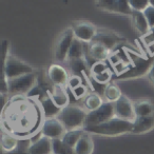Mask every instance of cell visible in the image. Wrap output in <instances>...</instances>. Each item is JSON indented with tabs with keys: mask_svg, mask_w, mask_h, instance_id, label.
Instances as JSON below:
<instances>
[{
	"mask_svg": "<svg viewBox=\"0 0 154 154\" xmlns=\"http://www.w3.org/2000/svg\"><path fill=\"white\" fill-rule=\"evenodd\" d=\"M132 126V122L114 117L113 119L97 125V126L84 127V130L85 132L90 133V134L103 135V136H118V135L126 134V133H131Z\"/></svg>",
	"mask_w": 154,
	"mask_h": 154,
	"instance_id": "cell-1",
	"label": "cell"
},
{
	"mask_svg": "<svg viewBox=\"0 0 154 154\" xmlns=\"http://www.w3.org/2000/svg\"><path fill=\"white\" fill-rule=\"evenodd\" d=\"M86 117L87 113L82 108L78 106H66L61 109L56 118L63 125L66 131H72L84 128Z\"/></svg>",
	"mask_w": 154,
	"mask_h": 154,
	"instance_id": "cell-2",
	"label": "cell"
},
{
	"mask_svg": "<svg viewBox=\"0 0 154 154\" xmlns=\"http://www.w3.org/2000/svg\"><path fill=\"white\" fill-rule=\"evenodd\" d=\"M129 57L130 60L133 62V66L130 69L126 70L122 74H118L115 76V79H130V78H138V77L145 76L149 74L152 66L154 63V56L152 58H145L139 57L138 55L129 52Z\"/></svg>",
	"mask_w": 154,
	"mask_h": 154,
	"instance_id": "cell-3",
	"label": "cell"
},
{
	"mask_svg": "<svg viewBox=\"0 0 154 154\" xmlns=\"http://www.w3.org/2000/svg\"><path fill=\"white\" fill-rule=\"evenodd\" d=\"M34 73V69L28 63L17 59L14 56H9L8 59L3 62L2 66V77H5L8 80L15 79L17 77Z\"/></svg>",
	"mask_w": 154,
	"mask_h": 154,
	"instance_id": "cell-4",
	"label": "cell"
},
{
	"mask_svg": "<svg viewBox=\"0 0 154 154\" xmlns=\"http://www.w3.org/2000/svg\"><path fill=\"white\" fill-rule=\"evenodd\" d=\"M114 117H116L114 103L107 101V103H103V106L97 110L87 113L85 127L97 126V125L109 122V120L113 119Z\"/></svg>",
	"mask_w": 154,
	"mask_h": 154,
	"instance_id": "cell-5",
	"label": "cell"
},
{
	"mask_svg": "<svg viewBox=\"0 0 154 154\" xmlns=\"http://www.w3.org/2000/svg\"><path fill=\"white\" fill-rule=\"evenodd\" d=\"M35 80H36L35 73L17 77L15 79L8 80V84H9V93L10 94H23V93H29L34 88Z\"/></svg>",
	"mask_w": 154,
	"mask_h": 154,
	"instance_id": "cell-6",
	"label": "cell"
},
{
	"mask_svg": "<svg viewBox=\"0 0 154 154\" xmlns=\"http://www.w3.org/2000/svg\"><path fill=\"white\" fill-rule=\"evenodd\" d=\"M75 39V35L72 29L66 30L58 39L55 47V59L57 61H64L68 58L72 43Z\"/></svg>",
	"mask_w": 154,
	"mask_h": 154,
	"instance_id": "cell-7",
	"label": "cell"
},
{
	"mask_svg": "<svg viewBox=\"0 0 154 154\" xmlns=\"http://www.w3.org/2000/svg\"><path fill=\"white\" fill-rule=\"evenodd\" d=\"M114 108H115V116L120 119L133 122L136 118L134 105L124 95L114 103Z\"/></svg>",
	"mask_w": 154,
	"mask_h": 154,
	"instance_id": "cell-8",
	"label": "cell"
},
{
	"mask_svg": "<svg viewBox=\"0 0 154 154\" xmlns=\"http://www.w3.org/2000/svg\"><path fill=\"white\" fill-rule=\"evenodd\" d=\"M96 3L97 7L103 11L116 14H124V15H132L133 13L130 3L127 0H100V1H97Z\"/></svg>",
	"mask_w": 154,
	"mask_h": 154,
	"instance_id": "cell-9",
	"label": "cell"
},
{
	"mask_svg": "<svg viewBox=\"0 0 154 154\" xmlns=\"http://www.w3.org/2000/svg\"><path fill=\"white\" fill-rule=\"evenodd\" d=\"M66 130L64 129L63 125L57 119V118H48L42 126V133L43 136L48 137L50 139H60L64 135Z\"/></svg>",
	"mask_w": 154,
	"mask_h": 154,
	"instance_id": "cell-10",
	"label": "cell"
},
{
	"mask_svg": "<svg viewBox=\"0 0 154 154\" xmlns=\"http://www.w3.org/2000/svg\"><path fill=\"white\" fill-rule=\"evenodd\" d=\"M75 38L85 43H90L97 35L96 28L89 22H77L72 28Z\"/></svg>",
	"mask_w": 154,
	"mask_h": 154,
	"instance_id": "cell-11",
	"label": "cell"
},
{
	"mask_svg": "<svg viewBox=\"0 0 154 154\" xmlns=\"http://www.w3.org/2000/svg\"><path fill=\"white\" fill-rule=\"evenodd\" d=\"M109 52L110 50L107 49L101 43L95 42V41L87 43L86 56L87 58H90L91 60H93L94 63L98 61H103L108 57V55H109Z\"/></svg>",
	"mask_w": 154,
	"mask_h": 154,
	"instance_id": "cell-12",
	"label": "cell"
},
{
	"mask_svg": "<svg viewBox=\"0 0 154 154\" xmlns=\"http://www.w3.org/2000/svg\"><path fill=\"white\" fill-rule=\"evenodd\" d=\"M48 76L52 84L57 87L64 86L69 82L66 69H63L59 64H52L48 70Z\"/></svg>",
	"mask_w": 154,
	"mask_h": 154,
	"instance_id": "cell-13",
	"label": "cell"
},
{
	"mask_svg": "<svg viewBox=\"0 0 154 154\" xmlns=\"http://www.w3.org/2000/svg\"><path fill=\"white\" fill-rule=\"evenodd\" d=\"M154 128V115L150 116H140L136 117L133 122L132 131L131 133L134 134H143L151 131Z\"/></svg>",
	"mask_w": 154,
	"mask_h": 154,
	"instance_id": "cell-14",
	"label": "cell"
},
{
	"mask_svg": "<svg viewBox=\"0 0 154 154\" xmlns=\"http://www.w3.org/2000/svg\"><path fill=\"white\" fill-rule=\"evenodd\" d=\"M30 154H53L52 139L42 136L35 143H31L29 148Z\"/></svg>",
	"mask_w": 154,
	"mask_h": 154,
	"instance_id": "cell-15",
	"label": "cell"
},
{
	"mask_svg": "<svg viewBox=\"0 0 154 154\" xmlns=\"http://www.w3.org/2000/svg\"><path fill=\"white\" fill-rule=\"evenodd\" d=\"M94 150V143L90 133L85 132L75 147L76 154H92Z\"/></svg>",
	"mask_w": 154,
	"mask_h": 154,
	"instance_id": "cell-16",
	"label": "cell"
},
{
	"mask_svg": "<svg viewBox=\"0 0 154 154\" xmlns=\"http://www.w3.org/2000/svg\"><path fill=\"white\" fill-rule=\"evenodd\" d=\"M51 99L60 109L66 108L69 103V100H70L68 93L61 87H57V86H55L54 89L51 90Z\"/></svg>",
	"mask_w": 154,
	"mask_h": 154,
	"instance_id": "cell-17",
	"label": "cell"
},
{
	"mask_svg": "<svg viewBox=\"0 0 154 154\" xmlns=\"http://www.w3.org/2000/svg\"><path fill=\"white\" fill-rule=\"evenodd\" d=\"M86 47L87 43L75 38L72 43V47H71L70 51H69L68 58L70 59V61L77 59H84L85 56H86Z\"/></svg>",
	"mask_w": 154,
	"mask_h": 154,
	"instance_id": "cell-18",
	"label": "cell"
},
{
	"mask_svg": "<svg viewBox=\"0 0 154 154\" xmlns=\"http://www.w3.org/2000/svg\"><path fill=\"white\" fill-rule=\"evenodd\" d=\"M131 17H132V21H133V24H134L135 29H136L139 33L147 35L148 33L150 32V30H151V29H150L149 23H148L147 18H146L143 12H135V11H133Z\"/></svg>",
	"mask_w": 154,
	"mask_h": 154,
	"instance_id": "cell-19",
	"label": "cell"
},
{
	"mask_svg": "<svg viewBox=\"0 0 154 154\" xmlns=\"http://www.w3.org/2000/svg\"><path fill=\"white\" fill-rule=\"evenodd\" d=\"M136 117L154 115V105L149 100H140L134 103Z\"/></svg>",
	"mask_w": 154,
	"mask_h": 154,
	"instance_id": "cell-20",
	"label": "cell"
},
{
	"mask_svg": "<svg viewBox=\"0 0 154 154\" xmlns=\"http://www.w3.org/2000/svg\"><path fill=\"white\" fill-rule=\"evenodd\" d=\"M85 130L82 129H77V130H72V131H66L64 133V135L62 136V140L64 143H66L68 146L72 148H75L77 145V143L79 141V139L82 138V136L84 135Z\"/></svg>",
	"mask_w": 154,
	"mask_h": 154,
	"instance_id": "cell-21",
	"label": "cell"
},
{
	"mask_svg": "<svg viewBox=\"0 0 154 154\" xmlns=\"http://www.w3.org/2000/svg\"><path fill=\"white\" fill-rule=\"evenodd\" d=\"M92 41L101 43V45H105L107 49L111 50L112 48H114L117 45V42L119 41V38L114 36V35H110V34H97Z\"/></svg>",
	"mask_w": 154,
	"mask_h": 154,
	"instance_id": "cell-22",
	"label": "cell"
},
{
	"mask_svg": "<svg viewBox=\"0 0 154 154\" xmlns=\"http://www.w3.org/2000/svg\"><path fill=\"white\" fill-rule=\"evenodd\" d=\"M52 147H53V154H76L75 148H72L64 143L61 138L53 139Z\"/></svg>",
	"mask_w": 154,
	"mask_h": 154,
	"instance_id": "cell-23",
	"label": "cell"
},
{
	"mask_svg": "<svg viewBox=\"0 0 154 154\" xmlns=\"http://www.w3.org/2000/svg\"><path fill=\"white\" fill-rule=\"evenodd\" d=\"M103 100H101L100 96L98 94H95V93H92V94H89L86 96L84 101L85 108L87 110H89V112H92L97 110L98 108H100L103 106Z\"/></svg>",
	"mask_w": 154,
	"mask_h": 154,
	"instance_id": "cell-24",
	"label": "cell"
},
{
	"mask_svg": "<svg viewBox=\"0 0 154 154\" xmlns=\"http://www.w3.org/2000/svg\"><path fill=\"white\" fill-rule=\"evenodd\" d=\"M42 109H43V112H45V116L50 118H54V116H58V114L60 113L61 109L58 108L55 103H53V100L51 99V97H47L45 99H43L42 103Z\"/></svg>",
	"mask_w": 154,
	"mask_h": 154,
	"instance_id": "cell-25",
	"label": "cell"
},
{
	"mask_svg": "<svg viewBox=\"0 0 154 154\" xmlns=\"http://www.w3.org/2000/svg\"><path fill=\"white\" fill-rule=\"evenodd\" d=\"M103 95H105V97L107 98L108 103H115L116 101L122 96L119 88L116 87L115 85H108L105 88Z\"/></svg>",
	"mask_w": 154,
	"mask_h": 154,
	"instance_id": "cell-26",
	"label": "cell"
},
{
	"mask_svg": "<svg viewBox=\"0 0 154 154\" xmlns=\"http://www.w3.org/2000/svg\"><path fill=\"white\" fill-rule=\"evenodd\" d=\"M1 146H2L3 152H12L17 149L18 147V140L11 135L2 133V138H1Z\"/></svg>",
	"mask_w": 154,
	"mask_h": 154,
	"instance_id": "cell-27",
	"label": "cell"
},
{
	"mask_svg": "<svg viewBox=\"0 0 154 154\" xmlns=\"http://www.w3.org/2000/svg\"><path fill=\"white\" fill-rule=\"evenodd\" d=\"M129 3L132 11L135 12H145L150 5V1L148 0H129Z\"/></svg>",
	"mask_w": 154,
	"mask_h": 154,
	"instance_id": "cell-28",
	"label": "cell"
},
{
	"mask_svg": "<svg viewBox=\"0 0 154 154\" xmlns=\"http://www.w3.org/2000/svg\"><path fill=\"white\" fill-rule=\"evenodd\" d=\"M71 62V69H72L73 72L76 74V76L80 74V73H84L86 70V60L84 59H77V60H72Z\"/></svg>",
	"mask_w": 154,
	"mask_h": 154,
	"instance_id": "cell-29",
	"label": "cell"
},
{
	"mask_svg": "<svg viewBox=\"0 0 154 154\" xmlns=\"http://www.w3.org/2000/svg\"><path fill=\"white\" fill-rule=\"evenodd\" d=\"M91 72H92V76H97V75H101V74H105V73L109 72V70H108V66L105 64V62L98 61L92 64Z\"/></svg>",
	"mask_w": 154,
	"mask_h": 154,
	"instance_id": "cell-30",
	"label": "cell"
},
{
	"mask_svg": "<svg viewBox=\"0 0 154 154\" xmlns=\"http://www.w3.org/2000/svg\"><path fill=\"white\" fill-rule=\"evenodd\" d=\"M143 14H145L146 18H147V21H148V23H149L150 29L154 28V7L153 5H150L149 7L147 8V10L143 12Z\"/></svg>",
	"mask_w": 154,
	"mask_h": 154,
	"instance_id": "cell-31",
	"label": "cell"
},
{
	"mask_svg": "<svg viewBox=\"0 0 154 154\" xmlns=\"http://www.w3.org/2000/svg\"><path fill=\"white\" fill-rule=\"evenodd\" d=\"M82 77L74 75V76H72L71 78H69L68 86L70 87L71 90H74V89H76L77 87L82 86Z\"/></svg>",
	"mask_w": 154,
	"mask_h": 154,
	"instance_id": "cell-32",
	"label": "cell"
},
{
	"mask_svg": "<svg viewBox=\"0 0 154 154\" xmlns=\"http://www.w3.org/2000/svg\"><path fill=\"white\" fill-rule=\"evenodd\" d=\"M9 45L10 42L7 40V39H3L2 42H1V51H2V60L3 62L8 59L9 57V54H8V51H9Z\"/></svg>",
	"mask_w": 154,
	"mask_h": 154,
	"instance_id": "cell-33",
	"label": "cell"
},
{
	"mask_svg": "<svg viewBox=\"0 0 154 154\" xmlns=\"http://www.w3.org/2000/svg\"><path fill=\"white\" fill-rule=\"evenodd\" d=\"M72 93L75 98L79 99L86 94V88H85L84 86H79V87H77L76 89H74V90H72Z\"/></svg>",
	"mask_w": 154,
	"mask_h": 154,
	"instance_id": "cell-34",
	"label": "cell"
},
{
	"mask_svg": "<svg viewBox=\"0 0 154 154\" xmlns=\"http://www.w3.org/2000/svg\"><path fill=\"white\" fill-rule=\"evenodd\" d=\"M5 154H30L29 153V147H24V146H21L18 141V147L16 150L12 152H7Z\"/></svg>",
	"mask_w": 154,
	"mask_h": 154,
	"instance_id": "cell-35",
	"label": "cell"
},
{
	"mask_svg": "<svg viewBox=\"0 0 154 154\" xmlns=\"http://www.w3.org/2000/svg\"><path fill=\"white\" fill-rule=\"evenodd\" d=\"M143 41L148 45H151V43H154V28H152L150 30V32L148 33L147 35H145L143 37Z\"/></svg>",
	"mask_w": 154,
	"mask_h": 154,
	"instance_id": "cell-36",
	"label": "cell"
},
{
	"mask_svg": "<svg viewBox=\"0 0 154 154\" xmlns=\"http://www.w3.org/2000/svg\"><path fill=\"white\" fill-rule=\"evenodd\" d=\"M149 79H150V82H152V84L154 85V63H153V66H152V68H151V70H150V72H149Z\"/></svg>",
	"mask_w": 154,
	"mask_h": 154,
	"instance_id": "cell-37",
	"label": "cell"
},
{
	"mask_svg": "<svg viewBox=\"0 0 154 154\" xmlns=\"http://www.w3.org/2000/svg\"><path fill=\"white\" fill-rule=\"evenodd\" d=\"M150 5H153V7H154V0H151V1H150Z\"/></svg>",
	"mask_w": 154,
	"mask_h": 154,
	"instance_id": "cell-38",
	"label": "cell"
}]
</instances>
